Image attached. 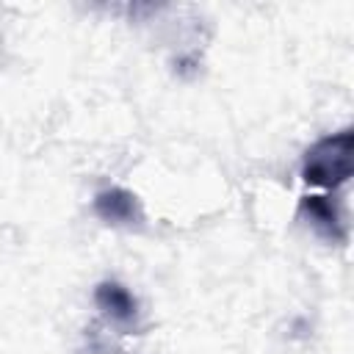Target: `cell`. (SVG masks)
<instances>
[{
    "mask_svg": "<svg viewBox=\"0 0 354 354\" xmlns=\"http://www.w3.org/2000/svg\"><path fill=\"white\" fill-rule=\"evenodd\" d=\"M299 213H301V218H307V224H310L318 235H324L326 241H335V243H343V241H346V227H343V221H340V213H337L332 196H321V194L301 196Z\"/></svg>",
    "mask_w": 354,
    "mask_h": 354,
    "instance_id": "4",
    "label": "cell"
},
{
    "mask_svg": "<svg viewBox=\"0 0 354 354\" xmlns=\"http://www.w3.org/2000/svg\"><path fill=\"white\" fill-rule=\"evenodd\" d=\"M94 213H97V218H102L105 224H113V227H138L144 221L138 196L119 185L102 188L94 196Z\"/></svg>",
    "mask_w": 354,
    "mask_h": 354,
    "instance_id": "2",
    "label": "cell"
},
{
    "mask_svg": "<svg viewBox=\"0 0 354 354\" xmlns=\"http://www.w3.org/2000/svg\"><path fill=\"white\" fill-rule=\"evenodd\" d=\"M94 304L116 326L127 329V326H133L138 321V301H136V296L124 285H119L113 279H105V282H100L94 288Z\"/></svg>",
    "mask_w": 354,
    "mask_h": 354,
    "instance_id": "3",
    "label": "cell"
},
{
    "mask_svg": "<svg viewBox=\"0 0 354 354\" xmlns=\"http://www.w3.org/2000/svg\"><path fill=\"white\" fill-rule=\"evenodd\" d=\"M354 171V136L348 127L318 138L301 158V180L318 188H337Z\"/></svg>",
    "mask_w": 354,
    "mask_h": 354,
    "instance_id": "1",
    "label": "cell"
}]
</instances>
